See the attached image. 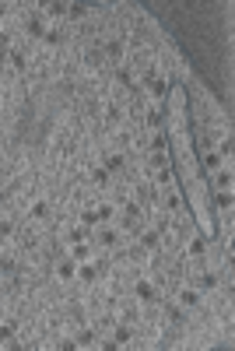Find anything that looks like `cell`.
I'll return each instance as SVG.
<instances>
[{"mask_svg": "<svg viewBox=\"0 0 235 351\" xmlns=\"http://www.w3.org/2000/svg\"><path fill=\"white\" fill-rule=\"evenodd\" d=\"M179 306L182 309H197L200 306V288H179Z\"/></svg>", "mask_w": 235, "mask_h": 351, "instance_id": "1", "label": "cell"}, {"mask_svg": "<svg viewBox=\"0 0 235 351\" xmlns=\"http://www.w3.org/2000/svg\"><path fill=\"white\" fill-rule=\"evenodd\" d=\"M29 214L35 222H49V218H53V207H49V200H35L29 207Z\"/></svg>", "mask_w": 235, "mask_h": 351, "instance_id": "2", "label": "cell"}, {"mask_svg": "<svg viewBox=\"0 0 235 351\" xmlns=\"http://www.w3.org/2000/svg\"><path fill=\"white\" fill-rule=\"evenodd\" d=\"M25 32H29L32 39H46V32H49V29H46V21H42L39 14H32L29 21H25Z\"/></svg>", "mask_w": 235, "mask_h": 351, "instance_id": "3", "label": "cell"}, {"mask_svg": "<svg viewBox=\"0 0 235 351\" xmlns=\"http://www.w3.org/2000/svg\"><path fill=\"white\" fill-rule=\"evenodd\" d=\"M77 278H81L85 285H91V281L98 278V267H95L91 260H85V263H77Z\"/></svg>", "mask_w": 235, "mask_h": 351, "instance_id": "4", "label": "cell"}, {"mask_svg": "<svg viewBox=\"0 0 235 351\" xmlns=\"http://www.w3.org/2000/svg\"><path fill=\"white\" fill-rule=\"evenodd\" d=\"M57 274L63 281H70V278L77 274V263H74V260H57Z\"/></svg>", "mask_w": 235, "mask_h": 351, "instance_id": "5", "label": "cell"}, {"mask_svg": "<svg viewBox=\"0 0 235 351\" xmlns=\"http://www.w3.org/2000/svg\"><path fill=\"white\" fill-rule=\"evenodd\" d=\"M113 341H116V348L130 344V341H134V330H130V327H113Z\"/></svg>", "mask_w": 235, "mask_h": 351, "instance_id": "6", "label": "cell"}, {"mask_svg": "<svg viewBox=\"0 0 235 351\" xmlns=\"http://www.w3.org/2000/svg\"><path fill=\"white\" fill-rule=\"evenodd\" d=\"M70 260H74V263H85V260H91L88 242H74V250H70Z\"/></svg>", "mask_w": 235, "mask_h": 351, "instance_id": "7", "label": "cell"}, {"mask_svg": "<svg viewBox=\"0 0 235 351\" xmlns=\"http://www.w3.org/2000/svg\"><path fill=\"white\" fill-rule=\"evenodd\" d=\"M134 295H137L141 302H154V285H147V281H137V288H134Z\"/></svg>", "mask_w": 235, "mask_h": 351, "instance_id": "8", "label": "cell"}, {"mask_svg": "<svg viewBox=\"0 0 235 351\" xmlns=\"http://www.w3.org/2000/svg\"><path fill=\"white\" fill-rule=\"evenodd\" d=\"M67 18H70V21H85V18H88V7H85V4H67Z\"/></svg>", "mask_w": 235, "mask_h": 351, "instance_id": "9", "label": "cell"}, {"mask_svg": "<svg viewBox=\"0 0 235 351\" xmlns=\"http://www.w3.org/2000/svg\"><path fill=\"white\" fill-rule=\"evenodd\" d=\"M102 169H106V172H119V169H123V155H116V151L106 155V158H102Z\"/></svg>", "mask_w": 235, "mask_h": 351, "instance_id": "10", "label": "cell"}, {"mask_svg": "<svg viewBox=\"0 0 235 351\" xmlns=\"http://www.w3.org/2000/svg\"><path fill=\"white\" fill-rule=\"evenodd\" d=\"M42 14H46V18H63V14H67V4H42Z\"/></svg>", "mask_w": 235, "mask_h": 351, "instance_id": "11", "label": "cell"}, {"mask_svg": "<svg viewBox=\"0 0 235 351\" xmlns=\"http://www.w3.org/2000/svg\"><path fill=\"white\" fill-rule=\"evenodd\" d=\"M74 344H77V348H95V330H77Z\"/></svg>", "mask_w": 235, "mask_h": 351, "instance_id": "12", "label": "cell"}, {"mask_svg": "<svg viewBox=\"0 0 235 351\" xmlns=\"http://www.w3.org/2000/svg\"><path fill=\"white\" fill-rule=\"evenodd\" d=\"M204 250H207L204 235H193V239H190V246H186V253H190V256H204Z\"/></svg>", "mask_w": 235, "mask_h": 351, "instance_id": "13", "label": "cell"}, {"mask_svg": "<svg viewBox=\"0 0 235 351\" xmlns=\"http://www.w3.org/2000/svg\"><path fill=\"white\" fill-rule=\"evenodd\" d=\"M88 239V228L85 225H77V228H67V242L74 246V242H85Z\"/></svg>", "mask_w": 235, "mask_h": 351, "instance_id": "14", "label": "cell"}, {"mask_svg": "<svg viewBox=\"0 0 235 351\" xmlns=\"http://www.w3.org/2000/svg\"><path fill=\"white\" fill-rule=\"evenodd\" d=\"M91 179H95V186H109V172L98 165V169H91Z\"/></svg>", "mask_w": 235, "mask_h": 351, "instance_id": "15", "label": "cell"}, {"mask_svg": "<svg viewBox=\"0 0 235 351\" xmlns=\"http://www.w3.org/2000/svg\"><path fill=\"white\" fill-rule=\"evenodd\" d=\"M214 183H218V190H228V186H232V176H228L225 169H218V172H214Z\"/></svg>", "mask_w": 235, "mask_h": 351, "instance_id": "16", "label": "cell"}, {"mask_svg": "<svg viewBox=\"0 0 235 351\" xmlns=\"http://www.w3.org/2000/svg\"><path fill=\"white\" fill-rule=\"evenodd\" d=\"M207 169H211V172H218V169H221V151H207Z\"/></svg>", "mask_w": 235, "mask_h": 351, "instance_id": "17", "label": "cell"}, {"mask_svg": "<svg viewBox=\"0 0 235 351\" xmlns=\"http://www.w3.org/2000/svg\"><path fill=\"white\" fill-rule=\"evenodd\" d=\"M95 222H98V214H95V207H85V211H81V225H85V228H91Z\"/></svg>", "mask_w": 235, "mask_h": 351, "instance_id": "18", "label": "cell"}, {"mask_svg": "<svg viewBox=\"0 0 235 351\" xmlns=\"http://www.w3.org/2000/svg\"><path fill=\"white\" fill-rule=\"evenodd\" d=\"M11 67H14V70H25V53H21V49H14V53H11Z\"/></svg>", "mask_w": 235, "mask_h": 351, "instance_id": "19", "label": "cell"}, {"mask_svg": "<svg viewBox=\"0 0 235 351\" xmlns=\"http://www.w3.org/2000/svg\"><path fill=\"white\" fill-rule=\"evenodd\" d=\"M141 242H144V250H154L162 239H158V232H144V235H141Z\"/></svg>", "mask_w": 235, "mask_h": 351, "instance_id": "20", "label": "cell"}, {"mask_svg": "<svg viewBox=\"0 0 235 351\" xmlns=\"http://www.w3.org/2000/svg\"><path fill=\"white\" fill-rule=\"evenodd\" d=\"M154 179H158L162 186H169V183H172V165H165V169H158V176H154Z\"/></svg>", "mask_w": 235, "mask_h": 351, "instance_id": "21", "label": "cell"}, {"mask_svg": "<svg viewBox=\"0 0 235 351\" xmlns=\"http://www.w3.org/2000/svg\"><path fill=\"white\" fill-rule=\"evenodd\" d=\"M95 214H98V222H109V218H113V204H98Z\"/></svg>", "mask_w": 235, "mask_h": 351, "instance_id": "22", "label": "cell"}, {"mask_svg": "<svg viewBox=\"0 0 235 351\" xmlns=\"http://www.w3.org/2000/svg\"><path fill=\"white\" fill-rule=\"evenodd\" d=\"M98 242H102V246H116V232H113V228L98 232Z\"/></svg>", "mask_w": 235, "mask_h": 351, "instance_id": "23", "label": "cell"}, {"mask_svg": "<svg viewBox=\"0 0 235 351\" xmlns=\"http://www.w3.org/2000/svg\"><path fill=\"white\" fill-rule=\"evenodd\" d=\"M106 57H109V60H119V57H123V46H119V42H109V46H106Z\"/></svg>", "mask_w": 235, "mask_h": 351, "instance_id": "24", "label": "cell"}, {"mask_svg": "<svg viewBox=\"0 0 235 351\" xmlns=\"http://www.w3.org/2000/svg\"><path fill=\"white\" fill-rule=\"evenodd\" d=\"M0 274H14V260L11 256H0Z\"/></svg>", "mask_w": 235, "mask_h": 351, "instance_id": "25", "label": "cell"}, {"mask_svg": "<svg viewBox=\"0 0 235 351\" xmlns=\"http://www.w3.org/2000/svg\"><path fill=\"white\" fill-rule=\"evenodd\" d=\"M147 123H151V127H162V123H165V116H162V113H158V109H154V113H151V116H147Z\"/></svg>", "mask_w": 235, "mask_h": 351, "instance_id": "26", "label": "cell"}, {"mask_svg": "<svg viewBox=\"0 0 235 351\" xmlns=\"http://www.w3.org/2000/svg\"><path fill=\"white\" fill-rule=\"evenodd\" d=\"M151 151H165V133H158V137L151 141Z\"/></svg>", "mask_w": 235, "mask_h": 351, "instance_id": "27", "label": "cell"}, {"mask_svg": "<svg viewBox=\"0 0 235 351\" xmlns=\"http://www.w3.org/2000/svg\"><path fill=\"white\" fill-rule=\"evenodd\" d=\"M165 207H169V211H176V207H179V197H176V193H169V197H165Z\"/></svg>", "mask_w": 235, "mask_h": 351, "instance_id": "28", "label": "cell"}, {"mask_svg": "<svg viewBox=\"0 0 235 351\" xmlns=\"http://www.w3.org/2000/svg\"><path fill=\"white\" fill-rule=\"evenodd\" d=\"M11 228H14V225L7 222V218H0V239H4V235H11Z\"/></svg>", "mask_w": 235, "mask_h": 351, "instance_id": "29", "label": "cell"}, {"mask_svg": "<svg viewBox=\"0 0 235 351\" xmlns=\"http://www.w3.org/2000/svg\"><path fill=\"white\" fill-rule=\"evenodd\" d=\"M200 285H204V288H214V285H218V278H214V274H204V278H200Z\"/></svg>", "mask_w": 235, "mask_h": 351, "instance_id": "30", "label": "cell"}, {"mask_svg": "<svg viewBox=\"0 0 235 351\" xmlns=\"http://www.w3.org/2000/svg\"><path fill=\"white\" fill-rule=\"evenodd\" d=\"M151 92L162 98V95H165V81H154V85H151Z\"/></svg>", "mask_w": 235, "mask_h": 351, "instance_id": "31", "label": "cell"}, {"mask_svg": "<svg viewBox=\"0 0 235 351\" xmlns=\"http://www.w3.org/2000/svg\"><path fill=\"white\" fill-rule=\"evenodd\" d=\"M7 46H11V35H7V32H0V53H4Z\"/></svg>", "mask_w": 235, "mask_h": 351, "instance_id": "32", "label": "cell"}, {"mask_svg": "<svg viewBox=\"0 0 235 351\" xmlns=\"http://www.w3.org/2000/svg\"><path fill=\"white\" fill-rule=\"evenodd\" d=\"M4 18H7V4H0V21H4Z\"/></svg>", "mask_w": 235, "mask_h": 351, "instance_id": "33", "label": "cell"}]
</instances>
